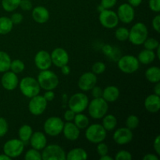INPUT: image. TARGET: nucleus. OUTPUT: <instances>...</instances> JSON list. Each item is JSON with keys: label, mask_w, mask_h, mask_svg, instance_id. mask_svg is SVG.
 <instances>
[{"label": "nucleus", "mask_w": 160, "mask_h": 160, "mask_svg": "<svg viewBox=\"0 0 160 160\" xmlns=\"http://www.w3.org/2000/svg\"><path fill=\"white\" fill-rule=\"evenodd\" d=\"M117 0H101V5L105 9H110L113 6H116Z\"/></svg>", "instance_id": "44"}, {"label": "nucleus", "mask_w": 160, "mask_h": 160, "mask_svg": "<svg viewBox=\"0 0 160 160\" xmlns=\"http://www.w3.org/2000/svg\"><path fill=\"white\" fill-rule=\"evenodd\" d=\"M43 97L45 98V99L47 102H51L55 98V93L52 92V90H48L45 92V93L44 94Z\"/></svg>", "instance_id": "50"}, {"label": "nucleus", "mask_w": 160, "mask_h": 160, "mask_svg": "<svg viewBox=\"0 0 160 160\" xmlns=\"http://www.w3.org/2000/svg\"><path fill=\"white\" fill-rule=\"evenodd\" d=\"M47 102H48L45 99L43 95H37L31 98L28 104V109L32 115H42L46 109Z\"/></svg>", "instance_id": "12"}, {"label": "nucleus", "mask_w": 160, "mask_h": 160, "mask_svg": "<svg viewBox=\"0 0 160 160\" xmlns=\"http://www.w3.org/2000/svg\"><path fill=\"white\" fill-rule=\"evenodd\" d=\"M97 9H98V10L99 11V12H102V11L103 9H105L102 7V6H101V5H99V6H98V8H97Z\"/></svg>", "instance_id": "58"}, {"label": "nucleus", "mask_w": 160, "mask_h": 160, "mask_svg": "<svg viewBox=\"0 0 160 160\" xmlns=\"http://www.w3.org/2000/svg\"><path fill=\"white\" fill-rule=\"evenodd\" d=\"M9 130V124L6 119L0 117V138H2L7 134Z\"/></svg>", "instance_id": "40"}, {"label": "nucleus", "mask_w": 160, "mask_h": 160, "mask_svg": "<svg viewBox=\"0 0 160 160\" xmlns=\"http://www.w3.org/2000/svg\"><path fill=\"white\" fill-rule=\"evenodd\" d=\"M87 159V152L82 148H73L66 156V159L67 160H86Z\"/></svg>", "instance_id": "25"}, {"label": "nucleus", "mask_w": 160, "mask_h": 160, "mask_svg": "<svg viewBox=\"0 0 160 160\" xmlns=\"http://www.w3.org/2000/svg\"><path fill=\"white\" fill-rule=\"evenodd\" d=\"M106 64L102 62H96L93 64L92 67V73H94L96 75L102 74L105 72L106 70Z\"/></svg>", "instance_id": "38"}, {"label": "nucleus", "mask_w": 160, "mask_h": 160, "mask_svg": "<svg viewBox=\"0 0 160 160\" xmlns=\"http://www.w3.org/2000/svg\"><path fill=\"white\" fill-rule=\"evenodd\" d=\"M113 141L120 145L130 143L133 139V132L128 128H120L116 130L112 135Z\"/></svg>", "instance_id": "16"}, {"label": "nucleus", "mask_w": 160, "mask_h": 160, "mask_svg": "<svg viewBox=\"0 0 160 160\" xmlns=\"http://www.w3.org/2000/svg\"><path fill=\"white\" fill-rule=\"evenodd\" d=\"M91 91H92V95L94 98H100L102 95V89L98 86L95 85V87L92 88Z\"/></svg>", "instance_id": "48"}, {"label": "nucleus", "mask_w": 160, "mask_h": 160, "mask_svg": "<svg viewBox=\"0 0 160 160\" xmlns=\"http://www.w3.org/2000/svg\"><path fill=\"white\" fill-rule=\"evenodd\" d=\"M37 81L41 88L45 91L54 90L59 85V78L53 71L48 70H41L38 75Z\"/></svg>", "instance_id": "1"}, {"label": "nucleus", "mask_w": 160, "mask_h": 160, "mask_svg": "<svg viewBox=\"0 0 160 160\" xmlns=\"http://www.w3.org/2000/svg\"><path fill=\"white\" fill-rule=\"evenodd\" d=\"M52 64L56 67L60 68L64 65H67L69 62L68 52L62 48H56L50 54Z\"/></svg>", "instance_id": "17"}, {"label": "nucleus", "mask_w": 160, "mask_h": 160, "mask_svg": "<svg viewBox=\"0 0 160 160\" xmlns=\"http://www.w3.org/2000/svg\"><path fill=\"white\" fill-rule=\"evenodd\" d=\"M113 159L115 160H131L132 155L130 152L126 151V150H121L116 154Z\"/></svg>", "instance_id": "39"}, {"label": "nucleus", "mask_w": 160, "mask_h": 160, "mask_svg": "<svg viewBox=\"0 0 160 160\" xmlns=\"http://www.w3.org/2000/svg\"><path fill=\"white\" fill-rule=\"evenodd\" d=\"M63 126L64 122L60 117H51L44 123V131L47 135L56 137L62 133Z\"/></svg>", "instance_id": "9"}, {"label": "nucleus", "mask_w": 160, "mask_h": 160, "mask_svg": "<svg viewBox=\"0 0 160 160\" xmlns=\"http://www.w3.org/2000/svg\"><path fill=\"white\" fill-rule=\"evenodd\" d=\"M145 78L149 82L156 84L160 82V69L158 67H151L145 71Z\"/></svg>", "instance_id": "27"}, {"label": "nucleus", "mask_w": 160, "mask_h": 160, "mask_svg": "<svg viewBox=\"0 0 160 160\" xmlns=\"http://www.w3.org/2000/svg\"><path fill=\"white\" fill-rule=\"evenodd\" d=\"M159 49H160V45L156 49V56H157L158 59H160V54H159L160 50H159Z\"/></svg>", "instance_id": "57"}, {"label": "nucleus", "mask_w": 160, "mask_h": 160, "mask_svg": "<svg viewBox=\"0 0 160 160\" xmlns=\"http://www.w3.org/2000/svg\"><path fill=\"white\" fill-rule=\"evenodd\" d=\"M117 66L123 73L131 74L135 73L138 70L140 62L135 56L131 55H125L118 59Z\"/></svg>", "instance_id": "6"}, {"label": "nucleus", "mask_w": 160, "mask_h": 160, "mask_svg": "<svg viewBox=\"0 0 160 160\" xmlns=\"http://www.w3.org/2000/svg\"><path fill=\"white\" fill-rule=\"evenodd\" d=\"M21 0H2V6L6 12H13L19 7Z\"/></svg>", "instance_id": "32"}, {"label": "nucleus", "mask_w": 160, "mask_h": 160, "mask_svg": "<svg viewBox=\"0 0 160 160\" xmlns=\"http://www.w3.org/2000/svg\"><path fill=\"white\" fill-rule=\"evenodd\" d=\"M97 152L99 155L100 156H105V155H107L109 152V148H108V145L106 144H105L104 142H100V143L97 144Z\"/></svg>", "instance_id": "41"}, {"label": "nucleus", "mask_w": 160, "mask_h": 160, "mask_svg": "<svg viewBox=\"0 0 160 160\" xmlns=\"http://www.w3.org/2000/svg\"><path fill=\"white\" fill-rule=\"evenodd\" d=\"M23 15L20 12H15L12 14L10 17V20H12V23L14 24H20L22 21H23Z\"/></svg>", "instance_id": "45"}, {"label": "nucleus", "mask_w": 160, "mask_h": 160, "mask_svg": "<svg viewBox=\"0 0 160 160\" xmlns=\"http://www.w3.org/2000/svg\"><path fill=\"white\" fill-rule=\"evenodd\" d=\"M75 125L81 129H86L89 125V119L86 115L83 114L82 112L76 113L74 119H73Z\"/></svg>", "instance_id": "31"}, {"label": "nucleus", "mask_w": 160, "mask_h": 160, "mask_svg": "<svg viewBox=\"0 0 160 160\" xmlns=\"http://www.w3.org/2000/svg\"><path fill=\"white\" fill-rule=\"evenodd\" d=\"M120 96V90L114 85L107 86L104 90H102V98L106 100L107 102H113L117 101Z\"/></svg>", "instance_id": "23"}, {"label": "nucleus", "mask_w": 160, "mask_h": 160, "mask_svg": "<svg viewBox=\"0 0 160 160\" xmlns=\"http://www.w3.org/2000/svg\"><path fill=\"white\" fill-rule=\"evenodd\" d=\"M24 150V142L17 138L8 140L3 145V152L11 159L21 156Z\"/></svg>", "instance_id": "8"}, {"label": "nucleus", "mask_w": 160, "mask_h": 160, "mask_svg": "<svg viewBox=\"0 0 160 160\" xmlns=\"http://www.w3.org/2000/svg\"><path fill=\"white\" fill-rule=\"evenodd\" d=\"M97 84V76L92 72L84 73L78 80V88L83 92H88Z\"/></svg>", "instance_id": "14"}, {"label": "nucleus", "mask_w": 160, "mask_h": 160, "mask_svg": "<svg viewBox=\"0 0 160 160\" xmlns=\"http://www.w3.org/2000/svg\"><path fill=\"white\" fill-rule=\"evenodd\" d=\"M117 14L119 21L123 23H130L134 20L135 12L134 7L129 3H123L118 7Z\"/></svg>", "instance_id": "13"}, {"label": "nucleus", "mask_w": 160, "mask_h": 160, "mask_svg": "<svg viewBox=\"0 0 160 160\" xmlns=\"http://www.w3.org/2000/svg\"><path fill=\"white\" fill-rule=\"evenodd\" d=\"M19 88L21 93L27 98H32L38 95L41 91L40 85L37 79L32 77H25L19 83Z\"/></svg>", "instance_id": "4"}, {"label": "nucleus", "mask_w": 160, "mask_h": 160, "mask_svg": "<svg viewBox=\"0 0 160 160\" xmlns=\"http://www.w3.org/2000/svg\"><path fill=\"white\" fill-rule=\"evenodd\" d=\"M152 28L157 33L160 32V15L158 14L156 17L153 18L152 22Z\"/></svg>", "instance_id": "46"}, {"label": "nucleus", "mask_w": 160, "mask_h": 160, "mask_svg": "<svg viewBox=\"0 0 160 160\" xmlns=\"http://www.w3.org/2000/svg\"><path fill=\"white\" fill-rule=\"evenodd\" d=\"M143 160H159V157L155 154H146L143 157Z\"/></svg>", "instance_id": "52"}, {"label": "nucleus", "mask_w": 160, "mask_h": 160, "mask_svg": "<svg viewBox=\"0 0 160 160\" xmlns=\"http://www.w3.org/2000/svg\"><path fill=\"white\" fill-rule=\"evenodd\" d=\"M32 18L36 23H45L49 20V12L48 9L42 6H36L32 10Z\"/></svg>", "instance_id": "22"}, {"label": "nucleus", "mask_w": 160, "mask_h": 160, "mask_svg": "<svg viewBox=\"0 0 160 160\" xmlns=\"http://www.w3.org/2000/svg\"><path fill=\"white\" fill-rule=\"evenodd\" d=\"M60 69H61V72H62V73L63 75H69V74H70V67H69L68 64L62 66V67H60Z\"/></svg>", "instance_id": "51"}, {"label": "nucleus", "mask_w": 160, "mask_h": 160, "mask_svg": "<svg viewBox=\"0 0 160 160\" xmlns=\"http://www.w3.org/2000/svg\"><path fill=\"white\" fill-rule=\"evenodd\" d=\"M114 159L111 156H109V155H105V156H102L100 157V160H113Z\"/></svg>", "instance_id": "55"}, {"label": "nucleus", "mask_w": 160, "mask_h": 160, "mask_svg": "<svg viewBox=\"0 0 160 160\" xmlns=\"http://www.w3.org/2000/svg\"><path fill=\"white\" fill-rule=\"evenodd\" d=\"M89 100L87 95L83 92H78L72 95L69 99V109L75 113L83 112L88 106Z\"/></svg>", "instance_id": "7"}, {"label": "nucleus", "mask_w": 160, "mask_h": 160, "mask_svg": "<svg viewBox=\"0 0 160 160\" xmlns=\"http://www.w3.org/2000/svg\"><path fill=\"white\" fill-rule=\"evenodd\" d=\"M154 94L159 95L160 96V83H156V85L154 87Z\"/></svg>", "instance_id": "54"}, {"label": "nucleus", "mask_w": 160, "mask_h": 160, "mask_svg": "<svg viewBox=\"0 0 160 160\" xmlns=\"http://www.w3.org/2000/svg\"><path fill=\"white\" fill-rule=\"evenodd\" d=\"M128 2L131 6H132L134 8L140 6L142 2V0H128Z\"/></svg>", "instance_id": "53"}, {"label": "nucleus", "mask_w": 160, "mask_h": 160, "mask_svg": "<svg viewBox=\"0 0 160 160\" xmlns=\"http://www.w3.org/2000/svg\"><path fill=\"white\" fill-rule=\"evenodd\" d=\"M153 148L157 155H160V136L157 135L153 142Z\"/></svg>", "instance_id": "49"}, {"label": "nucleus", "mask_w": 160, "mask_h": 160, "mask_svg": "<svg viewBox=\"0 0 160 160\" xmlns=\"http://www.w3.org/2000/svg\"><path fill=\"white\" fill-rule=\"evenodd\" d=\"M156 56L155 51H152V50L148 49H144L138 54V59L139 62L145 65H148V64L152 63L154 62L156 59Z\"/></svg>", "instance_id": "24"}, {"label": "nucleus", "mask_w": 160, "mask_h": 160, "mask_svg": "<svg viewBox=\"0 0 160 160\" xmlns=\"http://www.w3.org/2000/svg\"><path fill=\"white\" fill-rule=\"evenodd\" d=\"M24 159L26 160H41L42 159V153L37 149L31 148L26 152L24 156Z\"/></svg>", "instance_id": "37"}, {"label": "nucleus", "mask_w": 160, "mask_h": 160, "mask_svg": "<svg viewBox=\"0 0 160 160\" xmlns=\"http://www.w3.org/2000/svg\"><path fill=\"white\" fill-rule=\"evenodd\" d=\"M65 151L63 148L59 145L52 144L46 145L42 149V159L43 160H65Z\"/></svg>", "instance_id": "10"}, {"label": "nucleus", "mask_w": 160, "mask_h": 160, "mask_svg": "<svg viewBox=\"0 0 160 160\" xmlns=\"http://www.w3.org/2000/svg\"><path fill=\"white\" fill-rule=\"evenodd\" d=\"M19 7L23 11H29L32 9V2L31 0H21Z\"/></svg>", "instance_id": "43"}, {"label": "nucleus", "mask_w": 160, "mask_h": 160, "mask_svg": "<svg viewBox=\"0 0 160 160\" xmlns=\"http://www.w3.org/2000/svg\"><path fill=\"white\" fill-rule=\"evenodd\" d=\"M148 6H149L150 9L153 12H160V0H149Z\"/></svg>", "instance_id": "42"}, {"label": "nucleus", "mask_w": 160, "mask_h": 160, "mask_svg": "<svg viewBox=\"0 0 160 160\" xmlns=\"http://www.w3.org/2000/svg\"><path fill=\"white\" fill-rule=\"evenodd\" d=\"M143 45L145 49L155 51L159 46V42L156 38H147L146 40L144 42Z\"/></svg>", "instance_id": "36"}, {"label": "nucleus", "mask_w": 160, "mask_h": 160, "mask_svg": "<svg viewBox=\"0 0 160 160\" xmlns=\"http://www.w3.org/2000/svg\"><path fill=\"white\" fill-rule=\"evenodd\" d=\"M107 136V131H106L102 125L99 123L88 126L85 131V138L89 142L93 144H98L104 142Z\"/></svg>", "instance_id": "5"}, {"label": "nucleus", "mask_w": 160, "mask_h": 160, "mask_svg": "<svg viewBox=\"0 0 160 160\" xmlns=\"http://www.w3.org/2000/svg\"><path fill=\"white\" fill-rule=\"evenodd\" d=\"M34 64L40 70H48L52 64L50 53L45 50L38 52L34 56Z\"/></svg>", "instance_id": "15"}, {"label": "nucleus", "mask_w": 160, "mask_h": 160, "mask_svg": "<svg viewBox=\"0 0 160 160\" xmlns=\"http://www.w3.org/2000/svg\"><path fill=\"white\" fill-rule=\"evenodd\" d=\"M11 158H9V156H6V154H0V160H10Z\"/></svg>", "instance_id": "56"}, {"label": "nucleus", "mask_w": 160, "mask_h": 160, "mask_svg": "<svg viewBox=\"0 0 160 160\" xmlns=\"http://www.w3.org/2000/svg\"><path fill=\"white\" fill-rule=\"evenodd\" d=\"M102 119V125L106 131H112L116 129L117 126V120L115 116L112 114H108V115L106 114Z\"/></svg>", "instance_id": "26"}, {"label": "nucleus", "mask_w": 160, "mask_h": 160, "mask_svg": "<svg viewBox=\"0 0 160 160\" xmlns=\"http://www.w3.org/2000/svg\"><path fill=\"white\" fill-rule=\"evenodd\" d=\"M75 115H76V113H75L73 111H72L71 109H67V110H66L65 112H64V115H63L64 120H65L67 122L73 121V119H74L75 117Z\"/></svg>", "instance_id": "47"}, {"label": "nucleus", "mask_w": 160, "mask_h": 160, "mask_svg": "<svg viewBox=\"0 0 160 160\" xmlns=\"http://www.w3.org/2000/svg\"><path fill=\"white\" fill-rule=\"evenodd\" d=\"M13 28V23L9 17H0V34H7L12 31Z\"/></svg>", "instance_id": "28"}, {"label": "nucleus", "mask_w": 160, "mask_h": 160, "mask_svg": "<svg viewBox=\"0 0 160 160\" xmlns=\"http://www.w3.org/2000/svg\"><path fill=\"white\" fill-rule=\"evenodd\" d=\"M98 19L102 26L108 29L115 28L119 23L117 12L110 9H103L102 12H100Z\"/></svg>", "instance_id": "11"}, {"label": "nucleus", "mask_w": 160, "mask_h": 160, "mask_svg": "<svg viewBox=\"0 0 160 160\" xmlns=\"http://www.w3.org/2000/svg\"><path fill=\"white\" fill-rule=\"evenodd\" d=\"M115 37L120 42H125L128 40L129 37V30L124 27H120L117 28L115 31Z\"/></svg>", "instance_id": "33"}, {"label": "nucleus", "mask_w": 160, "mask_h": 160, "mask_svg": "<svg viewBox=\"0 0 160 160\" xmlns=\"http://www.w3.org/2000/svg\"><path fill=\"white\" fill-rule=\"evenodd\" d=\"M29 141L31 147L38 151L42 150L47 145L46 136L41 131H36L33 133Z\"/></svg>", "instance_id": "20"}, {"label": "nucleus", "mask_w": 160, "mask_h": 160, "mask_svg": "<svg viewBox=\"0 0 160 160\" xmlns=\"http://www.w3.org/2000/svg\"><path fill=\"white\" fill-rule=\"evenodd\" d=\"M11 58L7 52L0 51V73H4L10 69Z\"/></svg>", "instance_id": "29"}, {"label": "nucleus", "mask_w": 160, "mask_h": 160, "mask_svg": "<svg viewBox=\"0 0 160 160\" xmlns=\"http://www.w3.org/2000/svg\"><path fill=\"white\" fill-rule=\"evenodd\" d=\"M88 113L92 118L98 120L102 119L108 112L109 105L105 99L102 97L100 98H94L91 102H89L88 106Z\"/></svg>", "instance_id": "2"}, {"label": "nucleus", "mask_w": 160, "mask_h": 160, "mask_svg": "<svg viewBox=\"0 0 160 160\" xmlns=\"http://www.w3.org/2000/svg\"><path fill=\"white\" fill-rule=\"evenodd\" d=\"M62 132L63 133L65 138L69 141L78 140L81 134L79 128L75 125L74 123H72V121L64 123Z\"/></svg>", "instance_id": "19"}, {"label": "nucleus", "mask_w": 160, "mask_h": 160, "mask_svg": "<svg viewBox=\"0 0 160 160\" xmlns=\"http://www.w3.org/2000/svg\"><path fill=\"white\" fill-rule=\"evenodd\" d=\"M2 86L7 91H13L19 84L18 77L17 73L12 71L4 72L1 79Z\"/></svg>", "instance_id": "18"}, {"label": "nucleus", "mask_w": 160, "mask_h": 160, "mask_svg": "<svg viewBox=\"0 0 160 160\" xmlns=\"http://www.w3.org/2000/svg\"><path fill=\"white\" fill-rule=\"evenodd\" d=\"M33 134V130L30 125L24 124L20 128L18 131L19 139L23 142H28Z\"/></svg>", "instance_id": "30"}, {"label": "nucleus", "mask_w": 160, "mask_h": 160, "mask_svg": "<svg viewBox=\"0 0 160 160\" xmlns=\"http://www.w3.org/2000/svg\"><path fill=\"white\" fill-rule=\"evenodd\" d=\"M24 63H23V61H21L20 59H14V60L11 61L10 69H9V70H10L11 71L13 72V73L18 74V73H22V72L24 70Z\"/></svg>", "instance_id": "34"}, {"label": "nucleus", "mask_w": 160, "mask_h": 160, "mask_svg": "<svg viewBox=\"0 0 160 160\" xmlns=\"http://www.w3.org/2000/svg\"><path fill=\"white\" fill-rule=\"evenodd\" d=\"M148 35V31L146 25L143 23H136L129 31L130 42L134 45H141L144 43Z\"/></svg>", "instance_id": "3"}, {"label": "nucleus", "mask_w": 160, "mask_h": 160, "mask_svg": "<svg viewBox=\"0 0 160 160\" xmlns=\"http://www.w3.org/2000/svg\"><path fill=\"white\" fill-rule=\"evenodd\" d=\"M139 123H140V120H139V118L137 116L130 115L126 120V128L133 131V130H135L138 127Z\"/></svg>", "instance_id": "35"}, {"label": "nucleus", "mask_w": 160, "mask_h": 160, "mask_svg": "<svg viewBox=\"0 0 160 160\" xmlns=\"http://www.w3.org/2000/svg\"><path fill=\"white\" fill-rule=\"evenodd\" d=\"M145 108L151 113H156L160 109V97L156 94H152L145 99Z\"/></svg>", "instance_id": "21"}]
</instances>
